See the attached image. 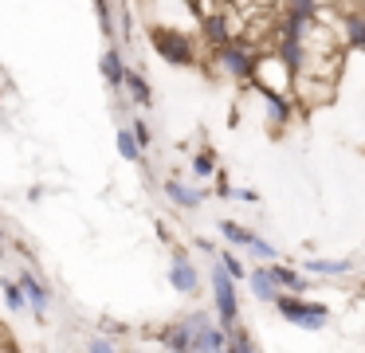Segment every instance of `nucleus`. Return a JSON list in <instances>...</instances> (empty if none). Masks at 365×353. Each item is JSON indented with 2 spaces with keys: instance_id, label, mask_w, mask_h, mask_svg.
Listing matches in <instances>:
<instances>
[{
  "instance_id": "nucleus-1",
  "label": "nucleus",
  "mask_w": 365,
  "mask_h": 353,
  "mask_svg": "<svg viewBox=\"0 0 365 353\" xmlns=\"http://www.w3.org/2000/svg\"><path fill=\"white\" fill-rule=\"evenodd\" d=\"M212 63H216L220 75L236 78V83H252L255 67H259V47H255L247 36H236V39H228L224 47H216Z\"/></svg>"
},
{
  "instance_id": "nucleus-2",
  "label": "nucleus",
  "mask_w": 365,
  "mask_h": 353,
  "mask_svg": "<svg viewBox=\"0 0 365 353\" xmlns=\"http://www.w3.org/2000/svg\"><path fill=\"white\" fill-rule=\"evenodd\" d=\"M150 44H153V51H158L165 63H173V67H197V44H192L185 31L165 28V24H153Z\"/></svg>"
},
{
  "instance_id": "nucleus-3",
  "label": "nucleus",
  "mask_w": 365,
  "mask_h": 353,
  "mask_svg": "<svg viewBox=\"0 0 365 353\" xmlns=\"http://www.w3.org/2000/svg\"><path fill=\"white\" fill-rule=\"evenodd\" d=\"M208 282H212V302H216V318H220V326H224V329H236V326H240L236 279H232V275L224 271L220 259L212 263V275H208Z\"/></svg>"
},
{
  "instance_id": "nucleus-4",
  "label": "nucleus",
  "mask_w": 365,
  "mask_h": 353,
  "mask_svg": "<svg viewBox=\"0 0 365 353\" xmlns=\"http://www.w3.org/2000/svg\"><path fill=\"white\" fill-rule=\"evenodd\" d=\"M279 314H283L291 326L299 329H322L326 322H330V306L322 302H307L302 295H279Z\"/></svg>"
},
{
  "instance_id": "nucleus-5",
  "label": "nucleus",
  "mask_w": 365,
  "mask_h": 353,
  "mask_svg": "<svg viewBox=\"0 0 365 353\" xmlns=\"http://www.w3.org/2000/svg\"><path fill=\"white\" fill-rule=\"evenodd\" d=\"M208 322H212V318H208L205 310H192V314H185V318H177L173 326L161 329L158 342L165 345L169 353H192V342H197V334L208 326Z\"/></svg>"
},
{
  "instance_id": "nucleus-6",
  "label": "nucleus",
  "mask_w": 365,
  "mask_h": 353,
  "mask_svg": "<svg viewBox=\"0 0 365 353\" xmlns=\"http://www.w3.org/2000/svg\"><path fill=\"white\" fill-rule=\"evenodd\" d=\"M169 287H173L177 295H197L200 290V275H197V267H192L189 251H181V247L169 259Z\"/></svg>"
},
{
  "instance_id": "nucleus-7",
  "label": "nucleus",
  "mask_w": 365,
  "mask_h": 353,
  "mask_svg": "<svg viewBox=\"0 0 365 353\" xmlns=\"http://www.w3.org/2000/svg\"><path fill=\"white\" fill-rule=\"evenodd\" d=\"M247 287H252V295L259 298V302H271V306L279 302V295H283V287H279V279H275V271H271V263L252 267V271H247Z\"/></svg>"
},
{
  "instance_id": "nucleus-8",
  "label": "nucleus",
  "mask_w": 365,
  "mask_h": 353,
  "mask_svg": "<svg viewBox=\"0 0 365 353\" xmlns=\"http://www.w3.org/2000/svg\"><path fill=\"white\" fill-rule=\"evenodd\" d=\"M255 86V94H259V102H263V110H267V118L275 126H287L294 118V102L287 98L283 91H271V86H259V83H252Z\"/></svg>"
},
{
  "instance_id": "nucleus-9",
  "label": "nucleus",
  "mask_w": 365,
  "mask_h": 353,
  "mask_svg": "<svg viewBox=\"0 0 365 353\" xmlns=\"http://www.w3.org/2000/svg\"><path fill=\"white\" fill-rule=\"evenodd\" d=\"M200 36H205L208 51H216V47H224L228 39H236V28L228 24V12H212V16H200Z\"/></svg>"
},
{
  "instance_id": "nucleus-10",
  "label": "nucleus",
  "mask_w": 365,
  "mask_h": 353,
  "mask_svg": "<svg viewBox=\"0 0 365 353\" xmlns=\"http://www.w3.org/2000/svg\"><path fill=\"white\" fill-rule=\"evenodd\" d=\"M16 282H20V290H24V298H28V306H32V314H36V318H43V314H48V302H51V290L43 287V279H40L36 271H20Z\"/></svg>"
},
{
  "instance_id": "nucleus-11",
  "label": "nucleus",
  "mask_w": 365,
  "mask_h": 353,
  "mask_svg": "<svg viewBox=\"0 0 365 353\" xmlns=\"http://www.w3.org/2000/svg\"><path fill=\"white\" fill-rule=\"evenodd\" d=\"M161 193H165V196H169V200H173L181 212H197L200 204H205V193H200V188L185 185V180H177V177H169L165 185H161Z\"/></svg>"
},
{
  "instance_id": "nucleus-12",
  "label": "nucleus",
  "mask_w": 365,
  "mask_h": 353,
  "mask_svg": "<svg viewBox=\"0 0 365 353\" xmlns=\"http://www.w3.org/2000/svg\"><path fill=\"white\" fill-rule=\"evenodd\" d=\"M98 71H103L106 86L110 91H122V83H126V55H122V47H106L103 59H98Z\"/></svg>"
},
{
  "instance_id": "nucleus-13",
  "label": "nucleus",
  "mask_w": 365,
  "mask_h": 353,
  "mask_svg": "<svg viewBox=\"0 0 365 353\" xmlns=\"http://www.w3.org/2000/svg\"><path fill=\"white\" fill-rule=\"evenodd\" d=\"M122 91L130 94V102L134 106H153V91H150V78L142 75V71H134V67H126V83H122Z\"/></svg>"
},
{
  "instance_id": "nucleus-14",
  "label": "nucleus",
  "mask_w": 365,
  "mask_h": 353,
  "mask_svg": "<svg viewBox=\"0 0 365 353\" xmlns=\"http://www.w3.org/2000/svg\"><path fill=\"white\" fill-rule=\"evenodd\" d=\"M271 271H275V279H279V287H283V295H302V290L310 287V279H307V275L291 271V267H279V259L271 263Z\"/></svg>"
},
{
  "instance_id": "nucleus-15",
  "label": "nucleus",
  "mask_w": 365,
  "mask_h": 353,
  "mask_svg": "<svg viewBox=\"0 0 365 353\" xmlns=\"http://www.w3.org/2000/svg\"><path fill=\"white\" fill-rule=\"evenodd\" d=\"M322 0H283V20H314Z\"/></svg>"
},
{
  "instance_id": "nucleus-16",
  "label": "nucleus",
  "mask_w": 365,
  "mask_h": 353,
  "mask_svg": "<svg viewBox=\"0 0 365 353\" xmlns=\"http://www.w3.org/2000/svg\"><path fill=\"white\" fill-rule=\"evenodd\" d=\"M0 295H4V306H9L12 314L28 310V298H24V290H20L16 279H0Z\"/></svg>"
},
{
  "instance_id": "nucleus-17",
  "label": "nucleus",
  "mask_w": 365,
  "mask_h": 353,
  "mask_svg": "<svg viewBox=\"0 0 365 353\" xmlns=\"http://www.w3.org/2000/svg\"><path fill=\"white\" fill-rule=\"evenodd\" d=\"M220 235H224L228 243H236V247H247V243L255 240V232H252V227L236 224V220H220Z\"/></svg>"
},
{
  "instance_id": "nucleus-18",
  "label": "nucleus",
  "mask_w": 365,
  "mask_h": 353,
  "mask_svg": "<svg viewBox=\"0 0 365 353\" xmlns=\"http://www.w3.org/2000/svg\"><path fill=\"white\" fill-rule=\"evenodd\" d=\"M307 271H314V275H349L354 263H349V259H307Z\"/></svg>"
},
{
  "instance_id": "nucleus-19",
  "label": "nucleus",
  "mask_w": 365,
  "mask_h": 353,
  "mask_svg": "<svg viewBox=\"0 0 365 353\" xmlns=\"http://www.w3.org/2000/svg\"><path fill=\"white\" fill-rule=\"evenodd\" d=\"M114 141H118V153L122 157H126V161H142V145H138V138H134V130H130V126H118V138H114Z\"/></svg>"
},
{
  "instance_id": "nucleus-20",
  "label": "nucleus",
  "mask_w": 365,
  "mask_h": 353,
  "mask_svg": "<svg viewBox=\"0 0 365 353\" xmlns=\"http://www.w3.org/2000/svg\"><path fill=\"white\" fill-rule=\"evenodd\" d=\"M95 16H98V31H103L106 39L118 36V28H114V12H110V0H95Z\"/></svg>"
},
{
  "instance_id": "nucleus-21",
  "label": "nucleus",
  "mask_w": 365,
  "mask_h": 353,
  "mask_svg": "<svg viewBox=\"0 0 365 353\" xmlns=\"http://www.w3.org/2000/svg\"><path fill=\"white\" fill-rule=\"evenodd\" d=\"M247 251H252V255L259 259V263H275V259H279L275 243H267V240H263V235H255V240L247 243Z\"/></svg>"
},
{
  "instance_id": "nucleus-22",
  "label": "nucleus",
  "mask_w": 365,
  "mask_h": 353,
  "mask_svg": "<svg viewBox=\"0 0 365 353\" xmlns=\"http://www.w3.org/2000/svg\"><path fill=\"white\" fill-rule=\"evenodd\" d=\"M216 259H220V263H224V271H228L236 282H240V279H247V267H244V259H240L236 251H220Z\"/></svg>"
},
{
  "instance_id": "nucleus-23",
  "label": "nucleus",
  "mask_w": 365,
  "mask_h": 353,
  "mask_svg": "<svg viewBox=\"0 0 365 353\" xmlns=\"http://www.w3.org/2000/svg\"><path fill=\"white\" fill-rule=\"evenodd\" d=\"M224 353H255V345H252V337L244 334V329H232L228 334V345H224Z\"/></svg>"
},
{
  "instance_id": "nucleus-24",
  "label": "nucleus",
  "mask_w": 365,
  "mask_h": 353,
  "mask_svg": "<svg viewBox=\"0 0 365 353\" xmlns=\"http://www.w3.org/2000/svg\"><path fill=\"white\" fill-rule=\"evenodd\" d=\"M192 173H197L200 180H205V177H216V157H212V153H197V157H192Z\"/></svg>"
},
{
  "instance_id": "nucleus-25",
  "label": "nucleus",
  "mask_w": 365,
  "mask_h": 353,
  "mask_svg": "<svg viewBox=\"0 0 365 353\" xmlns=\"http://www.w3.org/2000/svg\"><path fill=\"white\" fill-rule=\"evenodd\" d=\"M130 130H134V138H138V145H142V149H150V141H153V133H150V122H145V118H134V122H130Z\"/></svg>"
},
{
  "instance_id": "nucleus-26",
  "label": "nucleus",
  "mask_w": 365,
  "mask_h": 353,
  "mask_svg": "<svg viewBox=\"0 0 365 353\" xmlns=\"http://www.w3.org/2000/svg\"><path fill=\"white\" fill-rule=\"evenodd\" d=\"M87 353H122V349H118V345L110 342V337L95 334V337H91V342H87Z\"/></svg>"
},
{
  "instance_id": "nucleus-27",
  "label": "nucleus",
  "mask_w": 365,
  "mask_h": 353,
  "mask_svg": "<svg viewBox=\"0 0 365 353\" xmlns=\"http://www.w3.org/2000/svg\"><path fill=\"white\" fill-rule=\"evenodd\" d=\"M232 196H236V200H244V204H255V200H259L252 188H232Z\"/></svg>"
},
{
  "instance_id": "nucleus-28",
  "label": "nucleus",
  "mask_w": 365,
  "mask_h": 353,
  "mask_svg": "<svg viewBox=\"0 0 365 353\" xmlns=\"http://www.w3.org/2000/svg\"><path fill=\"white\" fill-rule=\"evenodd\" d=\"M0 353H12V342H9V334L0 329Z\"/></svg>"
},
{
  "instance_id": "nucleus-29",
  "label": "nucleus",
  "mask_w": 365,
  "mask_h": 353,
  "mask_svg": "<svg viewBox=\"0 0 365 353\" xmlns=\"http://www.w3.org/2000/svg\"><path fill=\"white\" fill-rule=\"evenodd\" d=\"M247 4H252V8H259V12H267V8L275 4V0H247Z\"/></svg>"
},
{
  "instance_id": "nucleus-30",
  "label": "nucleus",
  "mask_w": 365,
  "mask_h": 353,
  "mask_svg": "<svg viewBox=\"0 0 365 353\" xmlns=\"http://www.w3.org/2000/svg\"><path fill=\"white\" fill-rule=\"evenodd\" d=\"M354 12H361V16H365V0H354Z\"/></svg>"
},
{
  "instance_id": "nucleus-31",
  "label": "nucleus",
  "mask_w": 365,
  "mask_h": 353,
  "mask_svg": "<svg viewBox=\"0 0 365 353\" xmlns=\"http://www.w3.org/2000/svg\"><path fill=\"white\" fill-rule=\"evenodd\" d=\"M4 243H9V240H4V232H0V255H4V251H9V247H4Z\"/></svg>"
},
{
  "instance_id": "nucleus-32",
  "label": "nucleus",
  "mask_w": 365,
  "mask_h": 353,
  "mask_svg": "<svg viewBox=\"0 0 365 353\" xmlns=\"http://www.w3.org/2000/svg\"><path fill=\"white\" fill-rule=\"evenodd\" d=\"M126 353H138V349H126Z\"/></svg>"
}]
</instances>
